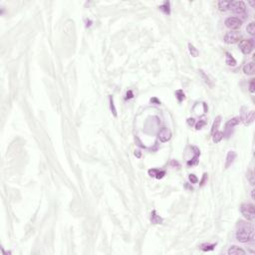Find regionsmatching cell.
<instances>
[{"mask_svg":"<svg viewBox=\"0 0 255 255\" xmlns=\"http://www.w3.org/2000/svg\"><path fill=\"white\" fill-rule=\"evenodd\" d=\"M254 235V228L253 225L249 224V223L240 222L239 227H238L237 231H236V239L239 242L242 243H246V242L250 241L253 239Z\"/></svg>","mask_w":255,"mask_h":255,"instance_id":"obj_1","label":"cell"},{"mask_svg":"<svg viewBox=\"0 0 255 255\" xmlns=\"http://www.w3.org/2000/svg\"><path fill=\"white\" fill-rule=\"evenodd\" d=\"M240 211L242 215L248 220H254L255 218V210L254 205L251 203H242L240 206Z\"/></svg>","mask_w":255,"mask_h":255,"instance_id":"obj_2","label":"cell"},{"mask_svg":"<svg viewBox=\"0 0 255 255\" xmlns=\"http://www.w3.org/2000/svg\"><path fill=\"white\" fill-rule=\"evenodd\" d=\"M254 47L253 41L251 39H245V40H240L239 42V49L244 55H248L252 52Z\"/></svg>","mask_w":255,"mask_h":255,"instance_id":"obj_3","label":"cell"},{"mask_svg":"<svg viewBox=\"0 0 255 255\" xmlns=\"http://www.w3.org/2000/svg\"><path fill=\"white\" fill-rule=\"evenodd\" d=\"M224 24L230 30H238L242 26V21L237 17H228L225 20Z\"/></svg>","mask_w":255,"mask_h":255,"instance_id":"obj_4","label":"cell"},{"mask_svg":"<svg viewBox=\"0 0 255 255\" xmlns=\"http://www.w3.org/2000/svg\"><path fill=\"white\" fill-rule=\"evenodd\" d=\"M229 9L236 14H243L246 11V6L243 1H231Z\"/></svg>","mask_w":255,"mask_h":255,"instance_id":"obj_5","label":"cell"},{"mask_svg":"<svg viewBox=\"0 0 255 255\" xmlns=\"http://www.w3.org/2000/svg\"><path fill=\"white\" fill-rule=\"evenodd\" d=\"M240 36L239 33L237 32H227L224 36V42L226 44H235L237 42H240Z\"/></svg>","mask_w":255,"mask_h":255,"instance_id":"obj_6","label":"cell"},{"mask_svg":"<svg viewBox=\"0 0 255 255\" xmlns=\"http://www.w3.org/2000/svg\"><path fill=\"white\" fill-rule=\"evenodd\" d=\"M158 139H160V141L162 142V143H166V142L170 141L171 139V132L168 127H162V129L160 130V134H158Z\"/></svg>","mask_w":255,"mask_h":255,"instance_id":"obj_7","label":"cell"},{"mask_svg":"<svg viewBox=\"0 0 255 255\" xmlns=\"http://www.w3.org/2000/svg\"><path fill=\"white\" fill-rule=\"evenodd\" d=\"M227 253L229 255H244L246 252H245V250L238 247V246H231V247L228 249V251H227Z\"/></svg>","mask_w":255,"mask_h":255,"instance_id":"obj_8","label":"cell"},{"mask_svg":"<svg viewBox=\"0 0 255 255\" xmlns=\"http://www.w3.org/2000/svg\"><path fill=\"white\" fill-rule=\"evenodd\" d=\"M236 158V154L235 152H233V150H230V152L227 154V156H226V162H225V168H228L229 166H231V164H233L234 160H235Z\"/></svg>","mask_w":255,"mask_h":255,"instance_id":"obj_9","label":"cell"},{"mask_svg":"<svg viewBox=\"0 0 255 255\" xmlns=\"http://www.w3.org/2000/svg\"><path fill=\"white\" fill-rule=\"evenodd\" d=\"M150 221H152V224H160V223H162L164 219H162L160 215H158L156 210H154V211L150 213Z\"/></svg>","mask_w":255,"mask_h":255,"instance_id":"obj_10","label":"cell"},{"mask_svg":"<svg viewBox=\"0 0 255 255\" xmlns=\"http://www.w3.org/2000/svg\"><path fill=\"white\" fill-rule=\"evenodd\" d=\"M193 150H195V152H194V156H193V158H191V160H189V162H187V164H189V166H194V164H197V162H198L200 152L196 147H193Z\"/></svg>","mask_w":255,"mask_h":255,"instance_id":"obj_11","label":"cell"},{"mask_svg":"<svg viewBox=\"0 0 255 255\" xmlns=\"http://www.w3.org/2000/svg\"><path fill=\"white\" fill-rule=\"evenodd\" d=\"M149 174L150 175V176H154L156 178L160 179V178H162V177L166 175V171H164V170L158 171V170H149Z\"/></svg>","mask_w":255,"mask_h":255,"instance_id":"obj_12","label":"cell"},{"mask_svg":"<svg viewBox=\"0 0 255 255\" xmlns=\"http://www.w3.org/2000/svg\"><path fill=\"white\" fill-rule=\"evenodd\" d=\"M243 72L246 75H252L254 73V63L253 62H249V63L245 64L243 67Z\"/></svg>","mask_w":255,"mask_h":255,"instance_id":"obj_13","label":"cell"},{"mask_svg":"<svg viewBox=\"0 0 255 255\" xmlns=\"http://www.w3.org/2000/svg\"><path fill=\"white\" fill-rule=\"evenodd\" d=\"M230 3L231 1H219L218 2V8L220 11H226V10L229 9V7H230Z\"/></svg>","mask_w":255,"mask_h":255,"instance_id":"obj_14","label":"cell"},{"mask_svg":"<svg viewBox=\"0 0 255 255\" xmlns=\"http://www.w3.org/2000/svg\"><path fill=\"white\" fill-rule=\"evenodd\" d=\"M223 136H224V134H223L222 132L216 131L214 134H212V141L214 142V143H219V142H221V140L223 139Z\"/></svg>","mask_w":255,"mask_h":255,"instance_id":"obj_15","label":"cell"},{"mask_svg":"<svg viewBox=\"0 0 255 255\" xmlns=\"http://www.w3.org/2000/svg\"><path fill=\"white\" fill-rule=\"evenodd\" d=\"M239 122H240V119L239 118H233V119L229 120L228 122L226 123L225 127H226V129H231V127L237 126V125L239 124Z\"/></svg>","mask_w":255,"mask_h":255,"instance_id":"obj_16","label":"cell"},{"mask_svg":"<svg viewBox=\"0 0 255 255\" xmlns=\"http://www.w3.org/2000/svg\"><path fill=\"white\" fill-rule=\"evenodd\" d=\"M220 123H221V117L220 116L216 117V118H215V120H214V122H213L212 127H211V135H212V134H214L215 132L218 130V127H219V125H220Z\"/></svg>","mask_w":255,"mask_h":255,"instance_id":"obj_17","label":"cell"},{"mask_svg":"<svg viewBox=\"0 0 255 255\" xmlns=\"http://www.w3.org/2000/svg\"><path fill=\"white\" fill-rule=\"evenodd\" d=\"M225 62H226V64L228 65V66H235L236 65V60L233 58V56L231 55L230 53H228L227 52L226 53V60H225Z\"/></svg>","mask_w":255,"mask_h":255,"instance_id":"obj_18","label":"cell"},{"mask_svg":"<svg viewBox=\"0 0 255 255\" xmlns=\"http://www.w3.org/2000/svg\"><path fill=\"white\" fill-rule=\"evenodd\" d=\"M187 46H189V53H191V55L192 56V57H197V56L199 55L198 50L196 49V48L194 47L191 43H189V45H187Z\"/></svg>","mask_w":255,"mask_h":255,"instance_id":"obj_19","label":"cell"},{"mask_svg":"<svg viewBox=\"0 0 255 255\" xmlns=\"http://www.w3.org/2000/svg\"><path fill=\"white\" fill-rule=\"evenodd\" d=\"M199 73H200V75H201V77H202V78L204 79V82H205L206 84H207L208 86H209V87H212L213 84H212V82H211V81L209 80V77H208L207 75H206L205 73H204L202 70H199Z\"/></svg>","mask_w":255,"mask_h":255,"instance_id":"obj_20","label":"cell"},{"mask_svg":"<svg viewBox=\"0 0 255 255\" xmlns=\"http://www.w3.org/2000/svg\"><path fill=\"white\" fill-rule=\"evenodd\" d=\"M254 120V112L253 111H250L248 113V115H246V121H245V125H249L250 123H252Z\"/></svg>","mask_w":255,"mask_h":255,"instance_id":"obj_21","label":"cell"},{"mask_svg":"<svg viewBox=\"0 0 255 255\" xmlns=\"http://www.w3.org/2000/svg\"><path fill=\"white\" fill-rule=\"evenodd\" d=\"M215 245L216 244H202L201 246H200V248H201L203 251H210V250H213L215 247Z\"/></svg>","mask_w":255,"mask_h":255,"instance_id":"obj_22","label":"cell"},{"mask_svg":"<svg viewBox=\"0 0 255 255\" xmlns=\"http://www.w3.org/2000/svg\"><path fill=\"white\" fill-rule=\"evenodd\" d=\"M110 108L111 111H112L113 115L115 117H117V110H116V107H115V103H114V98L112 96H110Z\"/></svg>","mask_w":255,"mask_h":255,"instance_id":"obj_23","label":"cell"},{"mask_svg":"<svg viewBox=\"0 0 255 255\" xmlns=\"http://www.w3.org/2000/svg\"><path fill=\"white\" fill-rule=\"evenodd\" d=\"M175 96H176L178 102H183V100H185V93H183V90H177V91L175 92Z\"/></svg>","mask_w":255,"mask_h":255,"instance_id":"obj_24","label":"cell"},{"mask_svg":"<svg viewBox=\"0 0 255 255\" xmlns=\"http://www.w3.org/2000/svg\"><path fill=\"white\" fill-rule=\"evenodd\" d=\"M247 32L249 33L250 35H254L255 34V24L254 22H251L247 25V28H246Z\"/></svg>","mask_w":255,"mask_h":255,"instance_id":"obj_25","label":"cell"},{"mask_svg":"<svg viewBox=\"0 0 255 255\" xmlns=\"http://www.w3.org/2000/svg\"><path fill=\"white\" fill-rule=\"evenodd\" d=\"M160 9L164 10L166 14H170V2H164V5L160 6Z\"/></svg>","mask_w":255,"mask_h":255,"instance_id":"obj_26","label":"cell"},{"mask_svg":"<svg viewBox=\"0 0 255 255\" xmlns=\"http://www.w3.org/2000/svg\"><path fill=\"white\" fill-rule=\"evenodd\" d=\"M247 179L249 181V183H251L252 185H254L255 181H254V172L252 170L247 171Z\"/></svg>","mask_w":255,"mask_h":255,"instance_id":"obj_27","label":"cell"},{"mask_svg":"<svg viewBox=\"0 0 255 255\" xmlns=\"http://www.w3.org/2000/svg\"><path fill=\"white\" fill-rule=\"evenodd\" d=\"M204 125H205V121H204V120H199V122H198L197 124L195 125V129L196 130L202 129V127H203Z\"/></svg>","mask_w":255,"mask_h":255,"instance_id":"obj_28","label":"cell"},{"mask_svg":"<svg viewBox=\"0 0 255 255\" xmlns=\"http://www.w3.org/2000/svg\"><path fill=\"white\" fill-rule=\"evenodd\" d=\"M189 181H191V183H196L198 181V178L194 174H189Z\"/></svg>","mask_w":255,"mask_h":255,"instance_id":"obj_29","label":"cell"},{"mask_svg":"<svg viewBox=\"0 0 255 255\" xmlns=\"http://www.w3.org/2000/svg\"><path fill=\"white\" fill-rule=\"evenodd\" d=\"M249 91L250 93H254L255 89H254V80H251L249 83Z\"/></svg>","mask_w":255,"mask_h":255,"instance_id":"obj_30","label":"cell"},{"mask_svg":"<svg viewBox=\"0 0 255 255\" xmlns=\"http://www.w3.org/2000/svg\"><path fill=\"white\" fill-rule=\"evenodd\" d=\"M195 124V120H194L193 118H189V119H187V125H189V126H193V125Z\"/></svg>","mask_w":255,"mask_h":255,"instance_id":"obj_31","label":"cell"},{"mask_svg":"<svg viewBox=\"0 0 255 255\" xmlns=\"http://www.w3.org/2000/svg\"><path fill=\"white\" fill-rule=\"evenodd\" d=\"M134 97V94H133V91H131V90H129V91L127 92V97L126 99H132V98Z\"/></svg>","mask_w":255,"mask_h":255,"instance_id":"obj_32","label":"cell"},{"mask_svg":"<svg viewBox=\"0 0 255 255\" xmlns=\"http://www.w3.org/2000/svg\"><path fill=\"white\" fill-rule=\"evenodd\" d=\"M206 179H207V174H206V173H204V174H203V178H202L201 181H200V185H203L204 183L206 181Z\"/></svg>","mask_w":255,"mask_h":255,"instance_id":"obj_33","label":"cell"},{"mask_svg":"<svg viewBox=\"0 0 255 255\" xmlns=\"http://www.w3.org/2000/svg\"><path fill=\"white\" fill-rule=\"evenodd\" d=\"M135 156H137V158H141V152H140V150H136L135 152Z\"/></svg>","mask_w":255,"mask_h":255,"instance_id":"obj_34","label":"cell"},{"mask_svg":"<svg viewBox=\"0 0 255 255\" xmlns=\"http://www.w3.org/2000/svg\"><path fill=\"white\" fill-rule=\"evenodd\" d=\"M254 191H255L254 189L251 191V197H252V199H254Z\"/></svg>","mask_w":255,"mask_h":255,"instance_id":"obj_35","label":"cell"},{"mask_svg":"<svg viewBox=\"0 0 255 255\" xmlns=\"http://www.w3.org/2000/svg\"><path fill=\"white\" fill-rule=\"evenodd\" d=\"M249 4L252 6V7H253V6H254V2H253V1H250V2H249Z\"/></svg>","mask_w":255,"mask_h":255,"instance_id":"obj_36","label":"cell"}]
</instances>
